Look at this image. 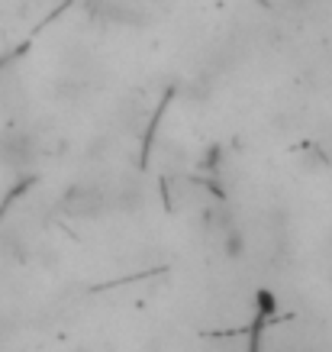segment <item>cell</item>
I'll use <instances>...</instances> for the list:
<instances>
[{"mask_svg":"<svg viewBox=\"0 0 332 352\" xmlns=\"http://www.w3.org/2000/svg\"><path fill=\"white\" fill-rule=\"evenodd\" d=\"M107 207H110L107 194L100 191L97 184H75L62 197V214L75 217V220H97Z\"/></svg>","mask_w":332,"mask_h":352,"instance_id":"obj_1","label":"cell"},{"mask_svg":"<svg viewBox=\"0 0 332 352\" xmlns=\"http://www.w3.org/2000/svg\"><path fill=\"white\" fill-rule=\"evenodd\" d=\"M36 155H39V149H36L32 136H26L20 129H3L0 133V162L7 168H13V171L29 168L32 162H36Z\"/></svg>","mask_w":332,"mask_h":352,"instance_id":"obj_2","label":"cell"},{"mask_svg":"<svg viewBox=\"0 0 332 352\" xmlns=\"http://www.w3.org/2000/svg\"><path fill=\"white\" fill-rule=\"evenodd\" d=\"M223 252H226V258H242L246 256V233H242L236 223L223 226Z\"/></svg>","mask_w":332,"mask_h":352,"instance_id":"obj_3","label":"cell"},{"mask_svg":"<svg viewBox=\"0 0 332 352\" xmlns=\"http://www.w3.org/2000/svg\"><path fill=\"white\" fill-rule=\"evenodd\" d=\"M258 304H261V314H271V310H278V300L271 291H258Z\"/></svg>","mask_w":332,"mask_h":352,"instance_id":"obj_4","label":"cell"}]
</instances>
